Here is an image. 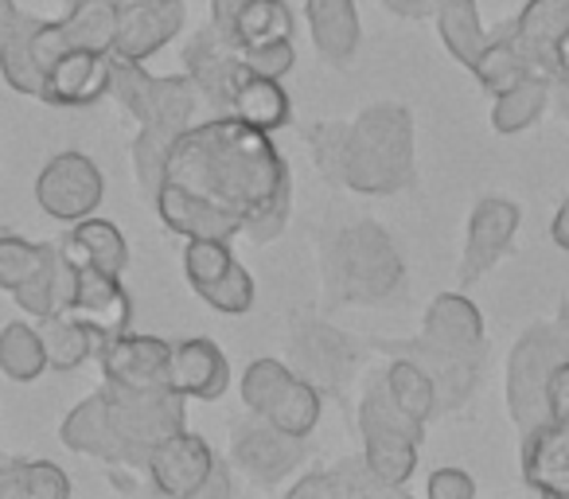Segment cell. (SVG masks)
Returning a JSON list of instances; mask_svg holds the SVG:
<instances>
[{"mask_svg":"<svg viewBox=\"0 0 569 499\" xmlns=\"http://www.w3.org/2000/svg\"><path fill=\"white\" fill-rule=\"evenodd\" d=\"M242 406L273 426L289 429V433L309 437L320 421V410H325V395L317 382H309L289 363L261 356L242 375Z\"/></svg>","mask_w":569,"mask_h":499,"instance_id":"obj_8","label":"cell"},{"mask_svg":"<svg viewBox=\"0 0 569 499\" xmlns=\"http://www.w3.org/2000/svg\"><path fill=\"white\" fill-rule=\"evenodd\" d=\"M413 180V121L406 106L379 102L348 121L343 188L359 196H390Z\"/></svg>","mask_w":569,"mask_h":499,"instance_id":"obj_3","label":"cell"},{"mask_svg":"<svg viewBox=\"0 0 569 499\" xmlns=\"http://www.w3.org/2000/svg\"><path fill=\"white\" fill-rule=\"evenodd\" d=\"M67 312H71L82 328H90L94 340L106 348L113 336L129 332L133 301H129L118 273H106V270H98V266H74V293H71V301H67Z\"/></svg>","mask_w":569,"mask_h":499,"instance_id":"obj_16","label":"cell"},{"mask_svg":"<svg viewBox=\"0 0 569 499\" xmlns=\"http://www.w3.org/2000/svg\"><path fill=\"white\" fill-rule=\"evenodd\" d=\"M472 74L480 79V87L488 90V94H507L511 87H519L522 79H535V67H530V59L519 51V43H515V36L507 32V36H496L491 40L488 36V43H483V51L476 56V63H472ZM546 79V74H542Z\"/></svg>","mask_w":569,"mask_h":499,"instance_id":"obj_31","label":"cell"},{"mask_svg":"<svg viewBox=\"0 0 569 499\" xmlns=\"http://www.w3.org/2000/svg\"><path fill=\"white\" fill-rule=\"evenodd\" d=\"M59 437H63V445L71 452L94 457L113 468V460H118V441H113V421H110V406H106V390H94L90 398H82V402L63 418Z\"/></svg>","mask_w":569,"mask_h":499,"instance_id":"obj_25","label":"cell"},{"mask_svg":"<svg viewBox=\"0 0 569 499\" xmlns=\"http://www.w3.org/2000/svg\"><path fill=\"white\" fill-rule=\"evenodd\" d=\"M522 476L542 496L569 499V421L542 418L522 437Z\"/></svg>","mask_w":569,"mask_h":499,"instance_id":"obj_21","label":"cell"},{"mask_svg":"<svg viewBox=\"0 0 569 499\" xmlns=\"http://www.w3.org/2000/svg\"><path fill=\"white\" fill-rule=\"evenodd\" d=\"M183 71L191 74V82H196L203 102L211 106L214 113H227L234 82L242 79V71H250V67H246L234 36L214 24V20H207V24L183 43Z\"/></svg>","mask_w":569,"mask_h":499,"instance_id":"obj_14","label":"cell"},{"mask_svg":"<svg viewBox=\"0 0 569 499\" xmlns=\"http://www.w3.org/2000/svg\"><path fill=\"white\" fill-rule=\"evenodd\" d=\"M546 418L569 421V359H558L546 375Z\"/></svg>","mask_w":569,"mask_h":499,"instance_id":"obj_39","label":"cell"},{"mask_svg":"<svg viewBox=\"0 0 569 499\" xmlns=\"http://www.w3.org/2000/svg\"><path fill=\"white\" fill-rule=\"evenodd\" d=\"M515 230H519V207L507 199H483L468 219L465 258H460V281H476L507 255Z\"/></svg>","mask_w":569,"mask_h":499,"instance_id":"obj_20","label":"cell"},{"mask_svg":"<svg viewBox=\"0 0 569 499\" xmlns=\"http://www.w3.org/2000/svg\"><path fill=\"white\" fill-rule=\"evenodd\" d=\"M106 406H110L118 460L113 468H137L144 472L149 452L172 433L188 429V395L176 387H118L106 382Z\"/></svg>","mask_w":569,"mask_h":499,"instance_id":"obj_5","label":"cell"},{"mask_svg":"<svg viewBox=\"0 0 569 499\" xmlns=\"http://www.w3.org/2000/svg\"><path fill=\"white\" fill-rule=\"evenodd\" d=\"M421 336H426V340H437V343H449V348L483 351L480 312H476L472 301H465V297H457V293H445L429 305Z\"/></svg>","mask_w":569,"mask_h":499,"instance_id":"obj_29","label":"cell"},{"mask_svg":"<svg viewBox=\"0 0 569 499\" xmlns=\"http://www.w3.org/2000/svg\"><path fill=\"white\" fill-rule=\"evenodd\" d=\"M172 387L188 398H203V402L227 395L230 363L219 351V343L207 340V336L172 343Z\"/></svg>","mask_w":569,"mask_h":499,"instance_id":"obj_22","label":"cell"},{"mask_svg":"<svg viewBox=\"0 0 569 499\" xmlns=\"http://www.w3.org/2000/svg\"><path fill=\"white\" fill-rule=\"evenodd\" d=\"M40 336L48 348V363L56 371H79L87 359H98L102 343L94 340L90 328H82L71 312H56V317H40Z\"/></svg>","mask_w":569,"mask_h":499,"instance_id":"obj_32","label":"cell"},{"mask_svg":"<svg viewBox=\"0 0 569 499\" xmlns=\"http://www.w3.org/2000/svg\"><path fill=\"white\" fill-rule=\"evenodd\" d=\"M110 79H113V51L71 48L51 59V67L43 71L40 102L67 106V110L94 106L98 98L110 94Z\"/></svg>","mask_w":569,"mask_h":499,"instance_id":"obj_18","label":"cell"},{"mask_svg":"<svg viewBox=\"0 0 569 499\" xmlns=\"http://www.w3.org/2000/svg\"><path fill=\"white\" fill-rule=\"evenodd\" d=\"M106 382L118 387H172V343L160 336L121 332L98 351Z\"/></svg>","mask_w":569,"mask_h":499,"instance_id":"obj_19","label":"cell"},{"mask_svg":"<svg viewBox=\"0 0 569 499\" xmlns=\"http://www.w3.org/2000/svg\"><path fill=\"white\" fill-rule=\"evenodd\" d=\"M113 40H118V0H82L59 20L24 17L17 32L0 43V74L17 94L40 98L51 59L71 48L113 51Z\"/></svg>","mask_w":569,"mask_h":499,"instance_id":"obj_2","label":"cell"},{"mask_svg":"<svg viewBox=\"0 0 569 499\" xmlns=\"http://www.w3.org/2000/svg\"><path fill=\"white\" fill-rule=\"evenodd\" d=\"M71 480L51 460L0 457V499H67Z\"/></svg>","mask_w":569,"mask_h":499,"instance_id":"obj_30","label":"cell"},{"mask_svg":"<svg viewBox=\"0 0 569 499\" xmlns=\"http://www.w3.org/2000/svg\"><path fill=\"white\" fill-rule=\"evenodd\" d=\"M395 17H402V20H426V17H433V0H382Z\"/></svg>","mask_w":569,"mask_h":499,"instance_id":"obj_41","label":"cell"},{"mask_svg":"<svg viewBox=\"0 0 569 499\" xmlns=\"http://www.w3.org/2000/svg\"><path fill=\"white\" fill-rule=\"evenodd\" d=\"M74 4H82V0H63V9H74ZM121 4V0H118Z\"/></svg>","mask_w":569,"mask_h":499,"instance_id":"obj_46","label":"cell"},{"mask_svg":"<svg viewBox=\"0 0 569 499\" xmlns=\"http://www.w3.org/2000/svg\"><path fill=\"white\" fill-rule=\"evenodd\" d=\"M48 367L51 363L40 328L28 325V320H12V325L0 328V371L12 382H36Z\"/></svg>","mask_w":569,"mask_h":499,"instance_id":"obj_33","label":"cell"},{"mask_svg":"<svg viewBox=\"0 0 569 499\" xmlns=\"http://www.w3.org/2000/svg\"><path fill=\"white\" fill-rule=\"evenodd\" d=\"M214 465H219V457H214L211 445H207L199 433L180 429V433H172L168 441H160L157 449L149 452L144 472H149L152 488H157L160 496L199 499L207 488V480H211Z\"/></svg>","mask_w":569,"mask_h":499,"instance_id":"obj_15","label":"cell"},{"mask_svg":"<svg viewBox=\"0 0 569 499\" xmlns=\"http://www.w3.org/2000/svg\"><path fill=\"white\" fill-rule=\"evenodd\" d=\"M359 433H363V460L371 465V472L402 491L418 468V445L426 433V421H418L395 402L382 371L367 375L363 402H359Z\"/></svg>","mask_w":569,"mask_h":499,"instance_id":"obj_6","label":"cell"},{"mask_svg":"<svg viewBox=\"0 0 569 499\" xmlns=\"http://www.w3.org/2000/svg\"><path fill=\"white\" fill-rule=\"evenodd\" d=\"M24 17H28V12L20 9L17 0H0V43H4L12 32H17L20 20H24Z\"/></svg>","mask_w":569,"mask_h":499,"instance_id":"obj_42","label":"cell"},{"mask_svg":"<svg viewBox=\"0 0 569 499\" xmlns=\"http://www.w3.org/2000/svg\"><path fill=\"white\" fill-rule=\"evenodd\" d=\"M429 496L433 499H472L476 483L465 468H437V472L429 476Z\"/></svg>","mask_w":569,"mask_h":499,"instance_id":"obj_40","label":"cell"},{"mask_svg":"<svg viewBox=\"0 0 569 499\" xmlns=\"http://www.w3.org/2000/svg\"><path fill=\"white\" fill-rule=\"evenodd\" d=\"M433 17L437 28H441V40L445 48L452 51V59L472 71L476 56L483 51L488 36L480 28V17H476V0H433Z\"/></svg>","mask_w":569,"mask_h":499,"instance_id":"obj_34","label":"cell"},{"mask_svg":"<svg viewBox=\"0 0 569 499\" xmlns=\"http://www.w3.org/2000/svg\"><path fill=\"white\" fill-rule=\"evenodd\" d=\"M63 250L74 266H98V270L118 273V278L129 266L126 234H121L110 219H94V214H87V219L74 222L71 234L63 238Z\"/></svg>","mask_w":569,"mask_h":499,"instance_id":"obj_28","label":"cell"},{"mask_svg":"<svg viewBox=\"0 0 569 499\" xmlns=\"http://www.w3.org/2000/svg\"><path fill=\"white\" fill-rule=\"evenodd\" d=\"M289 496L293 499H305V496L309 499H317V496L320 499H363V496H398V488L382 483L363 457H348V460H340V465L320 468V472L297 480L293 488H289Z\"/></svg>","mask_w":569,"mask_h":499,"instance_id":"obj_26","label":"cell"},{"mask_svg":"<svg viewBox=\"0 0 569 499\" xmlns=\"http://www.w3.org/2000/svg\"><path fill=\"white\" fill-rule=\"evenodd\" d=\"M183 20H188L183 0H121L113 56L144 63L183 32Z\"/></svg>","mask_w":569,"mask_h":499,"instance_id":"obj_17","label":"cell"},{"mask_svg":"<svg viewBox=\"0 0 569 499\" xmlns=\"http://www.w3.org/2000/svg\"><path fill=\"white\" fill-rule=\"evenodd\" d=\"M227 113H234V118L266 129V133H277V129L289 126L293 106H289V94H284L281 79H273V74H258V71H242V79L234 82V94H230Z\"/></svg>","mask_w":569,"mask_h":499,"instance_id":"obj_27","label":"cell"},{"mask_svg":"<svg viewBox=\"0 0 569 499\" xmlns=\"http://www.w3.org/2000/svg\"><path fill=\"white\" fill-rule=\"evenodd\" d=\"M183 273L188 286L222 317H246L253 309V273L238 262L227 238H188Z\"/></svg>","mask_w":569,"mask_h":499,"instance_id":"obj_10","label":"cell"},{"mask_svg":"<svg viewBox=\"0 0 569 499\" xmlns=\"http://www.w3.org/2000/svg\"><path fill=\"white\" fill-rule=\"evenodd\" d=\"M371 348L375 343H359L351 332H340V328L312 317L297 320L293 336H289L293 371H301L309 382H317L320 395H343Z\"/></svg>","mask_w":569,"mask_h":499,"instance_id":"obj_9","label":"cell"},{"mask_svg":"<svg viewBox=\"0 0 569 499\" xmlns=\"http://www.w3.org/2000/svg\"><path fill=\"white\" fill-rule=\"evenodd\" d=\"M305 20H309L312 43L325 63L348 67L356 59L359 40H363L356 0H305Z\"/></svg>","mask_w":569,"mask_h":499,"instance_id":"obj_23","label":"cell"},{"mask_svg":"<svg viewBox=\"0 0 569 499\" xmlns=\"http://www.w3.org/2000/svg\"><path fill=\"white\" fill-rule=\"evenodd\" d=\"M382 379H387V390L395 395V402L402 406L406 413H413L418 421H429L437 410H441V398H437V382L429 379L426 367H418L406 356H390V363L382 367Z\"/></svg>","mask_w":569,"mask_h":499,"instance_id":"obj_35","label":"cell"},{"mask_svg":"<svg viewBox=\"0 0 569 499\" xmlns=\"http://www.w3.org/2000/svg\"><path fill=\"white\" fill-rule=\"evenodd\" d=\"M106 180L87 152H56L36 176V203L59 222H79L98 211Z\"/></svg>","mask_w":569,"mask_h":499,"instance_id":"obj_13","label":"cell"},{"mask_svg":"<svg viewBox=\"0 0 569 499\" xmlns=\"http://www.w3.org/2000/svg\"><path fill=\"white\" fill-rule=\"evenodd\" d=\"M227 472H230V468L222 465V457H219V465H214L211 480H207V488H203V496H199V499H222V496H230L234 488H230V476Z\"/></svg>","mask_w":569,"mask_h":499,"instance_id":"obj_43","label":"cell"},{"mask_svg":"<svg viewBox=\"0 0 569 499\" xmlns=\"http://www.w3.org/2000/svg\"><path fill=\"white\" fill-rule=\"evenodd\" d=\"M305 144L312 149L320 176L332 188H343V164H348V121H317L305 129Z\"/></svg>","mask_w":569,"mask_h":499,"instance_id":"obj_37","label":"cell"},{"mask_svg":"<svg viewBox=\"0 0 569 499\" xmlns=\"http://www.w3.org/2000/svg\"><path fill=\"white\" fill-rule=\"evenodd\" d=\"M43 262V242H28V238L0 230V289L17 293Z\"/></svg>","mask_w":569,"mask_h":499,"instance_id":"obj_38","label":"cell"},{"mask_svg":"<svg viewBox=\"0 0 569 499\" xmlns=\"http://www.w3.org/2000/svg\"><path fill=\"white\" fill-rule=\"evenodd\" d=\"M157 214L183 238H238L277 242L293 211V176L273 133L211 113L191 121L172 141L157 188Z\"/></svg>","mask_w":569,"mask_h":499,"instance_id":"obj_1","label":"cell"},{"mask_svg":"<svg viewBox=\"0 0 569 499\" xmlns=\"http://www.w3.org/2000/svg\"><path fill=\"white\" fill-rule=\"evenodd\" d=\"M406 281V262L395 238L379 222L363 219L343 227L325 246V301L328 305H375L387 301Z\"/></svg>","mask_w":569,"mask_h":499,"instance_id":"obj_4","label":"cell"},{"mask_svg":"<svg viewBox=\"0 0 569 499\" xmlns=\"http://www.w3.org/2000/svg\"><path fill=\"white\" fill-rule=\"evenodd\" d=\"M305 457H309V441L266 421L261 413L238 421L234 433H230V460H234L238 472H246L261 488H273L289 472H297Z\"/></svg>","mask_w":569,"mask_h":499,"instance_id":"obj_12","label":"cell"},{"mask_svg":"<svg viewBox=\"0 0 569 499\" xmlns=\"http://www.w3.org/2000/svg\"><path fill=\"white\" fill-rule=\"evenodd\" d=\"M110 94L141 129H157L164 137H180L196 121L203 94L191 82V74H149L144 63L113 56Z\"/></svg>","mask_w":569,"mask_h":499,"instance_id":"obj_7","label":"cell"},{"mask_svg":"<svg viewBox=\"0 0 569 499\" xmlns=\"http://www.w3.org/2000/svg\"><path fill=\"white\" fill-rule=\"evenodd\" d=\"M74 293V262L67 258L63 242H43V262L24 286L12 293V301L20 305V312L28 317H56L67 312V301Z\"/></svg>","mask_w":569,"mask_h":499,"instance_id":"obj_24","label":"cell"},{"mask_svg":"<svg viewBox=\"0 0 569 499\" xmlns=\"http://www.w3.org/2000/svg\"><path fill=\"white\" fill-rule=\"evenodd\" d=\"M242 4H246V0H211V20L230 32V24H234V17H238V9H242Z\"/></svg>","mask_w":569,"mask_h":499,"instance_id":"obj_44","label":"cell"},{"mask_svg":"<svg viewBox=\"0 0 569 499\" xmlns=\"http://www.w3.org/2000/svg\"><path fill=\"white\" fill-rule=\"evenodd\" d=\"M553 71L569 82V24L561 28V36L553 40Z\"/></svg>","mask_w":569,"mask_h":499,"instance_id":"obj_45","label":"cell"},{"mask_svg":"<svg viewBox=\"0 0 569 499\" xmlns=\"http://www.w3.org/2000/svg\"><path fill=\"white\" fill-rule=\"evenodd\" d=\"M546 82L550 79L535 74V79H522L519 87L499 94L496 110H491V126H496L499 133H519V129L535 126L538 113H542V106H546Z\"/></svg>","mask_w":569,"mask_h":499,"instance_id":"obj_36","label":"cell"},{"mask_svg":"<svg viewBox=\"0 0 569 499\" xmlns=\"http://www.w3.org/2000/svg\"><path fill=\"white\" fill-rule=\"evenodd\" d=\"M230 36L250 71L273 74V79L293 71V12L284 0H246L230 24Z\"/></svg>","mask_w":569,"mask_h":499,"instance_id":"obj_11","label":"cell"}]
</instances>
